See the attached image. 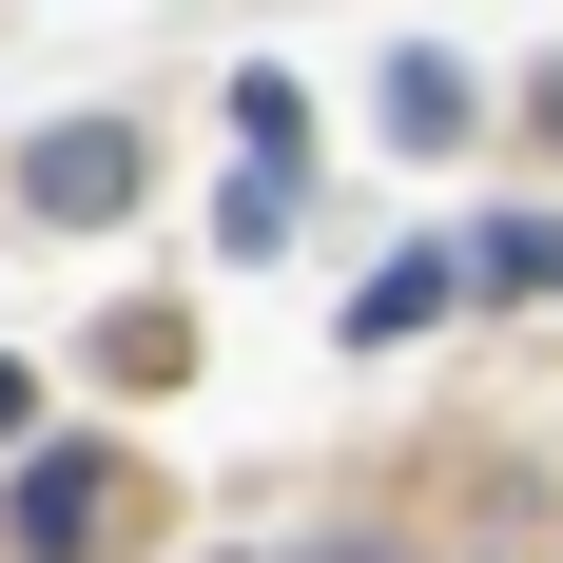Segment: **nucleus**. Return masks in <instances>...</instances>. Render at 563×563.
<instances>
[{
  "label": "nucleus",
  "mask_w": 563,
  "mask_h": 563,
  "mask_svg": "<svg viewBox=\"0 0 563 563\" xmlns=\"http://www.w3.org/2000/svg\"><path fill=\"white\" fill-rule=\"evenodd\" d=\"M175 350H195L175 311H117V331H98V369H117V389H175Z\"/></svg>",
  "instance_id": "5"
},
{
  "label": "nucleus",
  "mask_w": 563,
  "mask_h": 563,
  "mask_svg": "<svg viewBox=\"0 0 563 563\" xmlns=\"http://www.w3.org/2000/svg\"><path fill=\"white\" fill-rule=\"evenodd\" d=\"M486 291H563V233H544V214H506V233H486Z\"/></svg>",
  "instance_id": "7"
},
{
  "label": "nucleus",
  "mask_w": 563,
  "mask_h": 563,
  "mask_svg": "<svg viewBox=\"0 0 563 563\" xmlns=\"http://www.w3.org/2000/svg\"><path fill=\"white\" fill-rule=\"evenodd\" d=\"M214 233H233V253H273V233H291V156H253V175H233V195H214Z\"/></svg>",
  "instance_id": "6"
},
{
  "label": "nucleus",
  "mask_w": 563,
  "mask_h": 563,
  "mask_svg": "<svg viewBox=\"0 0 563 563\" xmlns=\"http://www.w3.org/2000/svg\"><path fill=\"white\" fill-rule=\"evenodd\" d=\"M136 175H156V156H136V117H58V136H40V214L98 233V214H136Z\"/></svg>",
  "instance_id": "2"
},
{
  "label": "nucleus",
  "mask_w": 563,
  "mask_h": 563,
  "mask_svg": "<svg viewBox=\"0 0 563 563\" xmlns=\"http://www.w3.org/2000/svg\"><path fill=\"white\" fill-rule=\"evenodd\" d=\"M20 428H40V389H20V369H0V448H20Z\"/></svg>",
  "instance_id": "8"
},
{
  "label": "nucleus",
  "mask_w": 563,
  "mask_h": 563,
  "mask_svg": "<svg viewBox=\"0 0 563 563\" xmlns=\"http://www.w3.org/2000/svg\"><path fill=\"white\" fill-rule=\"evenodd\" d=\"M448 253H408V273H369V291H350V350H408V331H428V311H448Z\"/></svg>",
  "instance_id": "3"
},
{
  "label": "nucleus",
  "mask_w": 563,
  "mask_h": 563,
  "mask_svg": "<svg viewBox=\"0 0 563 563\" xmlns=\"http://www.w3.org/2000/svg\"><path fill=\"white\" fill-rule=\"evenodd\" d=\"M389 136H408V156H448V136H466V78H448V58H408V78H389Z\"/></svg>",
  "instance_id": "4"
},
{
  "label": "nucleus",
  "mask_w": 563,
  "mask_h": 563,
  "mask_svg": "<svg viewBox=\"0 0 563 563\" xmlns=\"http://www.w3.org/2000/svg\"><path fill=\"white\" fill-rule=\"evenodd\" d=\"M136 525H156V486H136L117 448H40L20 506H0V544H20V563H98V544H136Z\"/></svg>",
  "instance_id": "1"
}]
</instances>
